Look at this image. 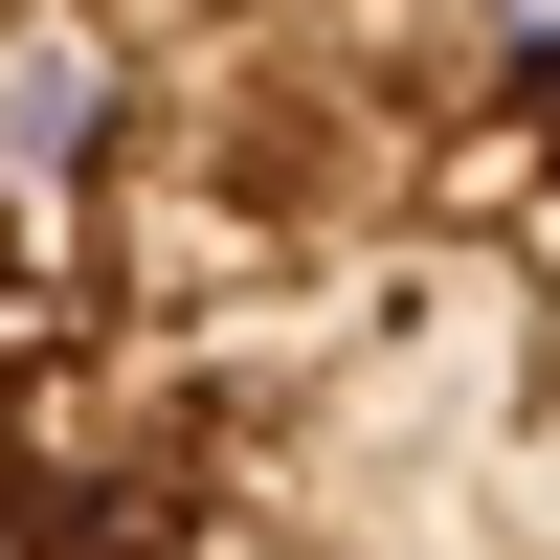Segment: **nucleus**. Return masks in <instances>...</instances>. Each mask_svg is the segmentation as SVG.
Listing matches in <instances>:
<instances>
[{
	"label": "nucleus",
	"instance_id": "nucleus-1",
	"mask_svg": "<svg viewBox=\"0 0 560 560\" xmlns=\"http://www.w3.org/2000/svg\"><path fill=\"white\" fill-rule=\"evenodd\" d=\"M0 560H560V0H0Z\"/></svg>",
	"mask_w": 560,
	"mask_h": 560
}]
</instances>
